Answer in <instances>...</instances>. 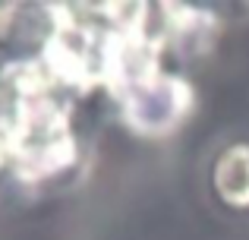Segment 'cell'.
<instances>
[{
    "label": "cell",
    "mask_w": 249,
    "mask_h": 240,
    "mask_svg": "<svg viewBox=\"0 0 249 240\" xmlns=\"http://www.w3.org/2000/svg\"><path fill=\"white\" fill-rule=\"evenodd\" d=\"M193 86L177 73H161L148 86L129 92L120 101V117L142 136H164L193 111Z\"/></svg>",
    "instance_id": "1"
},
{
    "label": "cell",
    "mask_w": 249,
    "mask_h": 240,
    "mask_svg": "<svg viewBox=\"0 0 249 240\" xmlns=\"http://www.w3.org/2000/svg\"><path fill=\"white\" fill-rule=\"evenodd\" d=\"M212 193L224 209L249 212V142H231L212 161Z\"/></svg>",
    "instance_id": "2"
},
{
    "label": "cell",
    "mask_w": 249,
    "mask_h": 240,
    "mask_svg": "<svg viewBox=\"0 0 249 240\" xmlns=\"http://www.w3.org/2000/svg\"><path fill=\"white\" fill-rule=\"evenodd\" d=\"M0 114H3V89H0Z\"/></svg>",
    "instance_id": "3"
}]
</instances>
